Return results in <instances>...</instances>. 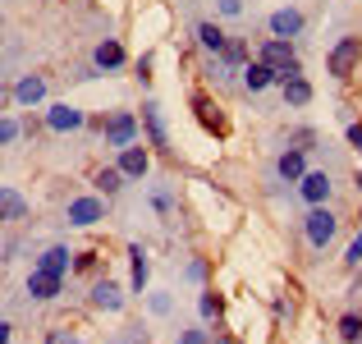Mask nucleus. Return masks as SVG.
<instances>
[{"label": "nucleus", "mask_w": 362, "mask_h": 344, "mask_svg": "<svg viewBox=\"0 0 362 344\" xmlns=\"http://www.w3.org/2000/svg\"><path fill=\"white\" fill-rule=\"evenodd\" d=\"M262 64H266V69H275V74H284V79H293V74H298V55H293V46L280 42V37L262 46Z\"/></svg>", "instance_id": "1"}, {"label": "nucleus", "mask_w": 362, "mask_h": 344, "mask_svg": "<svg viewBox=\"0 0 362 344\" xmlns=\"http://www.w3.org/2000/svg\"><path fill=\"white\" fill-rule=\"evenodd\" d=\"M358 64H362V37H344V42L330 51V74H335V79H349Z\"/></svg>", "instance_id": "2"}, {"label": "nucleus", "mask_w": 362, "mask_h": 344, "mask_svg": "<svg viewBox=\"0 0 362 344\" xmlns=\"http://www.w3.org/2000/svg\"><path fill=\"white\" fill-rule=\"evenodd\" d=\"M308 239H312V248H326L330 239H335V216H330L326 207H317V212L308 216Z\"/></svg>", "instance_id": "3"}, {"label": "nucleus", "mask_w": 362, "mask_h": 344, "mask_svg": "<svg viewBox=\"0 0 362 344\" xmlns=\"http://www.w3.org/2000/svg\"><path fill=\"white\" fill-rule=\"evenodd\" d=\"M193 110H197V120H202L211 133H225V115L211 106V97H206V92H197V97H193Z\"/></svg>", "instance_id": "4"}, {"label": "nucleus", "mask_w": 362, "mask_h": 344, "mask_svg": "<svg viewBox=\"0 0 362 344\" xmlns=\"http://www.w3.org/2000/svg\"><path fill=\"white\" fill-rule=\"evenodd\" d=\"M147 166H151V161H147V151H142V147H133V142L119 151V170H124V175L142 179V175H147Z\"/></svg>", "instance_id": "5"}, {"label": "nucleus", "mask_w": 362, "mask_h": 344, "mask_svg": "<svg viewBox=\"0 0 362 344\" xmlns=\"http://www.w3.org/2000/svg\"><path fill=\"white\" fill-rule=\"evenodd\" d=\"M28 294H33V299H55V294H60V275L33 271V280H28Z\"/></svg>", "instance_id": "6"}, {"label": "nucleus", "mask_w": 362, "mask_h": 344, "mask_svg": "<svg viewBox=\"0 0 362 344\" xmlns=\"http://www.w3.org/2000/svg\"><path fill=\"white\" fill-rule=\"evenodd\" d=\"M69 221H74V225L101 221V202H97V197H78V202H69Z\"/></svg>", "instance_id": "7"}, {"label": "nucleus", "mask_w": 362, "mask_h": 344, "mask_svg": "<svg viewBox=\"0 0 362 344\" xmlns=\"http://www.w3.org/2000/svg\"><path fill=\"white\" fill-rule=\"evenodd\" d=\"M303 28V14L298 9H280V14H271V33L275 37H293Z\"/></svg>", "instance_id": "8"}, {"label": "nucleus", "mask_w": 362, "mask_h": 344, "mask_svg": "<svg viewBox=\"0 0 362 344\" xmlns=\"http://www.w3.org/2000/svg\"><path fill=\"white\" fill-rule=\"evenodd\" d=\"M133 129H138V124H133V115H115V120L106 124V133H110V142H115V147H129V142H133Z\"/></svg>", "instance_id": "9"}, {"label": "nucleus", "mask_w": 362, "mask_h": 344, "mask_svg": "<svg viewBox=\"0 0 362 344\" xmlns=\"http://www.w3.org/2000/svg\"><path fill=\"white\" fill-rule=\"evenodd\" d=\"M284 101H289V106H308V101H312V83L298 79V74L284 79Z\"/></svg>", "instance_id": "10"}, {"label": "nucleus", "mask_w": 362, "mask_h": 344, "mask_svg": "<svg viewBox=\"0 0 362 344\" xmlns=\"http://www.w3.org/2000/svg\"><path fill=\"white\" fill-rule=\"evenodd\" d=\"M23 197L14 193V188H0V221H23Z\"/></svg>", "instance_id": "11"}, {"label": "nucleus", "mask_w": 362, "mask_h": 344, "mask_svg": "<svg viewBox=\"0 0 362 344\" xmlns=\"http://www.w3.org/2000/svg\"><path fill=\"white\" fill-rule=\"evenodd\" d=\"M303 197H308V202H326L330 197V179L326 175H303Z\"/></svg>", "instance_id": "12"}, {"label": "nucleus", "mask_w": 362, "mask_h": 344, "mask_svg": "<svg viewBox=\"0 0 362 344\" xmlns=\"http://www.w3.org/2000/svg\"><path fill=\"white\" fill-rule=\"evenodd\" d=\"M46 124H51V129H78V124H83V115L78 110H74V106H55L51 115H46Z\"/></svg>", "instance_id": "13"}, {"label": "nucleus", "mask_w": 362, "mask_h": 344, "mask_svg": "<svg viewBox=\"0 0 362 344\" xmlns=\"http://www.w3.org/2000/svg\"><path fill=\"white\" fill-rule=\"evenodd\" d=\"M64 266H69V253H64V248H46V253H42V262H37V271H51V275H60Z\"/></svg>", "instance_id": "14"}, {"label": "nucleus", "mask_w": 362, "mask_h": 344, "mask_svg": "<svg viewBox=\"0 0 362 344\" xmlns=\"http://www.w3.org/2000/svg\"><path fill=\"white\" fill-rule=\"evenodd\" d=\"M271 79H275V69H266L262 60H257V64H247V69H243V83H247L252 92H262V88H266Z\"/></svg>", "instance_id": "15"}, {"label": "nucleus", "mask_w": 362, "mask_h": 344, "mask_svg": "<svg viewBox=\"0 0 362 344\" xmlns=\"http://www.w3.org/2000/svg\"><path fill=\"white\" fill-rule=\"evenodd\" d=\"M142 120H147L151 147H165V124H160V110H156V106H147V110H142Z\"/></svg>", "instance_id": "16"}, {"label": "nucleus", "mask_w": 362, "mask_h": 344, "mask_svg": "<svg viewBox=\"0 0 362 344\" xmlns=\"http://www.w3.org/2000/svg\"><path fill=\"white\" fill-rule=\"evenodd\" d=\"M92 303H97V308H110V312H115V308H119V289H115L110 280H101L97 289H92Z\"/></svg>", "instance_id": "17"}, {"label": "nucleus", "mask_w": 362, "mask_h": 344, "mask_svg": "<svg viewBox=\"0 0 362 344\" xmlns=\"http://www.w3.org/2000/svg\"><path fill=\"white\" fill-rule=\"evenodd\" d=\"M42 92H46V83H42V79H23V83L14 88V97L23 101V106H33V101H42Z\"/></svg>", "instance_id": "18"}, {"label": "nucleus", "mask_w": 362, "mask_h": 344, "mask_svg": "<svg viewBox=\"0 0 362 344\" xmlns=\"http://www.w3.org/2000/svg\"><path fill=\"white\" fill-rule=\"evenodd\" d=\"M119 60H124V46L119 42H101L97 46V64H101V69H115Z\"/></svg>", "instance_id": "19"}, {"label": "nucleus", "mask_w": 362, "mask_h": 344, "mask_svg": "<svg viewBox=\"0 0 362 344\" xmlns=\"http://www.w3.org/2000/svg\"><path fill=\"white\" fill-rule=\"evenodd\" d=\"M339 336H344V344L362 340V317H358V312H344V317H339Z\"/></svg>", "instance_id": "20"}, {"label": "nucleus", "mask_w": 362, "mask_h": 344, "mask_svg": "<svg viewBox=\"0 0 362 344\" xmlns=\"http://www.w3.org/2000/svg\"><path fill=\"white\" fill-rule=\"evenodd\" d=\"M129 257H133V289L142 294V285H147V257H142V248H138V243L129 248Z\"/></svg>", "instance_id": "21"}, {"label": "nucleus", "mask_w": 362, "mask_h": 344, "mask_svg": "<svg viewBox=\"0 0 362 344\" xmlns=\"http://www.w3.org/2000/svg\"><path fill=\"white\" fill-rule=\"evenodd\" d=\"M197 37H202L206 51H225V33H221L216 23H202V28H197Z\"/></svg>", "instance_id": "22"}, {"label": "nucleus", "mask_w": 362, "mask_h": 344, "mask_svg": "<svg viewBox=\"0 0 362 344\" xmlns=\"http://www.w3.org/2000/svg\"><path fill=\"white\" fill-rule=\"evenodd\" d=\"M280 175L284 179H303V151H284L280 156Z\"/></svg>", "instance_id": "23"}, {"label": "nucleus", "mask_w": 362, "mask_h": 344, "mask_svg": "<svg viewBox=\"0 0 362 344\" xmlns=\"http://www.w3.org/2000/svg\"><path fill=\"white\" fill-rule=\"evenodd\" d=\"M119 179H124V170H119V166H115V170H97V188H101V193H115Z\"/></svg>", "instance_id": "24"}, {"label": "nucleus", "mask_w": 362, "mask_h": 344, "mask_svg": "<svg viewBox=\"0 0 362 344\" xmlns=\"http://www.w3.org/2000/svg\"><path fill=\"white\" fill-rule=\"evenodd\" d=\"M221 55H225V60H230V64H239L247 51H243V42H225V51H221Z\"/></svg>", "instance_id": "25"}, {"label": "nucleus", "mask_w": 362, "mask_h": 344, "mask_svg": "<svg viewBox=\"0 0 362 344\" xmlns=\"http://www.w3.org/2000/svg\"><path fill=\"white\" fill-rule=\"evenodd\" d=\"M344 262H349V266H358V262H362V234L354 239V248H349V257H344Z\"/></svg>", "instance_id": "26"}, {"label": "nucleus", "mask_w": 362, "mask_h": 344, "mask_svg": "<svg viewBox=\"0 0 362 344\" xmlns=\"http://www.w3.org/2000/svg\"><path fill=\"white\" fill-rule=\"evenodd\" d=\"M46 344H78V340H74L69 331H51V336H46Z\"/></svg>", "instance_id": "27"}, {"label": "nucleus", "mask_w": 362, "mask_h": 344, "mask_svg": "<svg viewBox=\"0 0 362 344\" xmlns=\"http://www.w3.org/2000/svg\"><path fill=\"white\" fill-rule=\"evenodd\" d=\"M14 133H18V124H14V120H0V142H9Z\"/></svg>", "instance_id": "28"}, {"label": "nucleus", "mask_w": 362, "mask_h": 344, "mask_svg": "<svg viewBox=\"0 0 362 344\" xmlns=\"http://www.w3.org/2000/svg\"><path fill=\"white\" fill-rule=\"evenodd\" d=\"M216 312H221V303H216L211 294H206V299H202V317H216Z\"/></svg>", "instance_id": "29"}, {"label": "nucleus", "mask_w": 362, "mask_h": 344, "mask_svg": "<svg viewBox=\"0 0 362 344\" xmlns=\"http://www.w3.org/2000/svg\"><path fill=\"white\" fill-rule=\"evenodd\" d=\"M179 344H206V336H202V331H184V340H179Z\"/></svg>", "instance_id": "30"}, {"label": "nucleus", "mask_w": 362, "mask_h": 344, "mask_svg": "<svg viewBox=\"0 0 362 344\" xmlns=\"http://www.w3.org/2000/svg\"><path fill=\"white\" fill-rule=\"evenodd\" d=\"M349 142H354V147L362 151V124H354V129H349Z\"/></svg>", "instance_id": "31"}, {"label": "nucleus", "mask_w": 362, "mask_h": 344, "mask_svg": "<svg viewBox=\"0 0 362 344\" xmlns=\"http://www.w3.org/2000/svg\"><path fill=\"white\" fill-rule=\"evenodd\" d=\"M221 9H225V14H239V9H243V0H221Z\"/></svg>", "instance_id": "32"}, {"label": "nucleus", "mask_w": 362, "mask_h": 344, "mask_svg": "<svg viewBox=\"0 0 362 344\" xmlns=\"http://www.w3.org/2000/svg\"><path fill=\"white\" fill-rule=\"evenodd\" d=\"M0 344H9V326H5V321H0Z\"/></svg>", "instance_id": "33"}, {"label": "nucleus", "mask_w": 362, "mask_h": 344, "mask_svg": "<svg viewBox=\"0 0 362 344\" xmlns=\"http://www.w3.org/2000/svg\"><path fill=\"white\" fill-rule=\"evenodd\" d=\"M358 184H362V175H358Z\"/></svg>", "instance_id": "34"}]
</instances>
